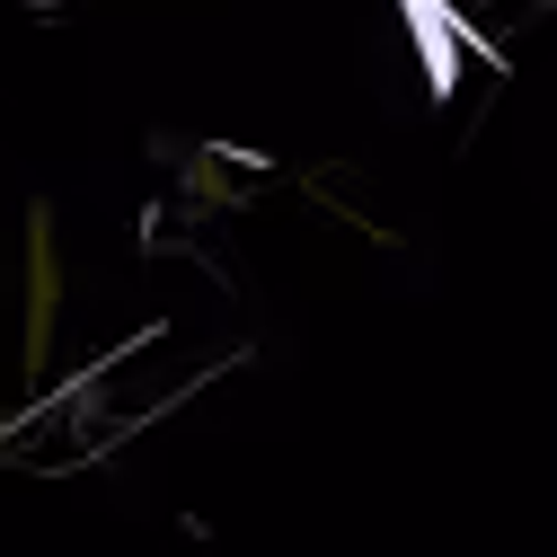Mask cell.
Segmentation results:
<instances>
[{"label":"cell","mask_w":557,"mask_h":557,"mask_svg":"<svg viewBox=\"0 0 557 557\" xmlns=\"http://www.w3.org/2000/svg\"><path fill=\"white\" fill-rule=\"evenodd\" d=\"M53 319H62V248H53V213L27 203V336H18L27 381H45V363H53Z\"/></svg>","instance_id":"6da1fadb"},{"label":"cell","mask_w":557,"mask_h":557,"mask_svg":"<svg viewBox=\"0 0 557 557\" xmlns=\"http://www.w3.org/2000/svg\"><path fill=\"white\" fill-rule=\"evenodd\" d=\"M407 10V27H416V45H425V81H434V98H451V81H460V45H478L469 27H460V10L451 0H398ZM486 62H496V45H478Z\"/></svg>","instance_id":"7a4b0ae2"}]
</instances>
